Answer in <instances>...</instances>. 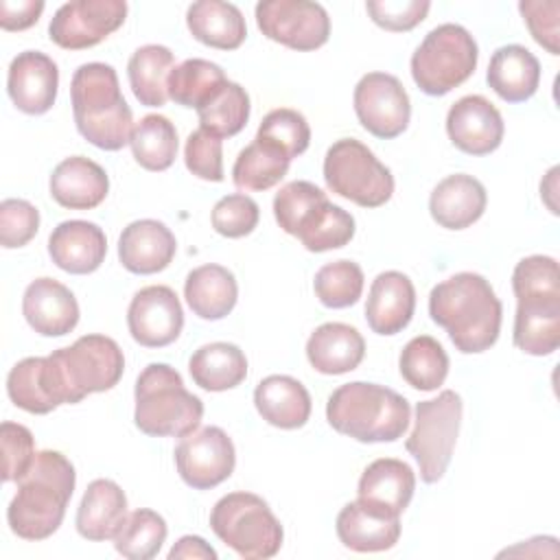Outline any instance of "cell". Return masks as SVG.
Here are the masks:
<instances>
[{
	"instance_id": "cell-1",
	"label": "cell",
	"mask_w": 560,
	"mask_h": 560,
	"mask_svg": "<svg viewBox=\"0 0 560 560\" xmlns=\"http://www.w3.org/2000/svg\"><path fill=\"white\" fill-rule=\"evenodd\" d=\"M429 315L459 352L477 354L497 343L503 306L481 273L462 271L431 289Z\"/></svg>"
},
{
	"instance_id": "cell-2",
	"label": "cell",
	"mask_w": 560,
	"mask_h": 560,
	"mask_svg": "<svg viewBox=\"0 0 560 560\" xmlns=\"http://www.w3.org/2000/svg\"><path fill=\"white\" fill-rule=\"evenodd\" d=\"M74 466L59 451H37L31 470L18 481V492L7 508L11 532L24 540L52 536L72 499Z\"/></svg>"
},
{
	"instance_id": "cell-3",
	"label": "cell",
	"mask_w": 560,
	"mask_h": 560,
	"mask_svg": "<svg viewBox=\"0 0 560 560\" xmlns=\"http://www.w3.org/2000/svg\"><path fill=\"white\" fill-rule=\"evenodd\" d=\"M77 131L96 149L120 151L131 140L133 116L118 74L109 63L92 61L74 70L70 83Z\"/></svg>"
},
{
	"instance_id": "cell-4",
	"label": "cell",
	"mask_w": 560,
	"mask_h": 560,
	"mask_svg": "<svg viewBox=\"0 0 560 560\" xmlns=\"http://www.w3.org/2000/svg\"><path fill=\"white\" fill-rule=\"evenodd\" d=\"M326 420L337 433L363 444L396 442L409 427L411 407L385 385L352 381L328 396Z\"/></svg>"
},
{
	"instance_id": "cell-5",
	"label": "cell",
	"mask_w": 560,
	"mask_h": 560,
	"mask_svg": "<svg viewBox=\"0 0 560 560\" xmlns=\"http://www.w3.org/2000/svg\"><path fill=\"white\" fill-rule=\"evenodd\" d=\"M136 427L151 438H184L199 429L203 402L184 387V381L168 363H149L133 389Z\"/></svg>"
},
{
	"instance_id": "cell-6",
	"label": "cell",
	"mask_w": 560,
	"mask_h": 560,
	"mask_svg": "<svg viewBox=\"0 0 560 560\" xmlns=\"http://www.w3.org/2000/svg\"><path fill=\"white\" fill-rule=\"evenodd\" d=\"M46 361L61 405H77L90 394L112 389L125 372L120 346L105 335H83L72 346L50 352Z\"/></svg>"
},
{
	"instance_id": "cell-7",
	"label": "cell",
	"mask_w": 560,
	"mask_h": 560,
	"mask_svg": "<svg viewBox=\"0 0 560 560\" xmlns=\"http://www.w3.org/2000/svg\"><path fill=\"white\" fill-rule=\"evenodd\" d=\"M212 532L247 560L273 558L284 540L276 514L254 492H230L221 497L210 512Z\"/></svg>"
},
{
	"instance_id": "cell-8",
	"label": "cell",
	"mask_w": 560,
	"mask_h": 560,
	"mask_svg": "<svg viewBox=\"0 0 560 560\" xmlns=\"http://www.w3.org/2000/svg\"><path fill=\"white\" fill-rule=\"evenodd\" d=\"M479 48L475 37L459 24H440L424 35L411 55L413 83L429 96H444L477 68Z\"/></svg>"
},
{
	"instance_id": "cell-9",
	"label": "cell",
	"mask_w": 560,
	"mask_h": 560,
	"mask_svg": "<svg viewBox=\"0 0 560 560\" xmlns=\"http://www.w3.org/2000/svg\"><path fill=\"white\" fill-rule=\"evenodd\" d=\"M462 411V396L453 389H444L435 398L416 405V420L405 448L418 462L424 483H435L444 477L457 442Z\"/></svg>"
},
{
	"instance_id": "cell-10",
	"label": "cell",
	"mask_w": 560,
	"mask_h": 560,
	"mask_svg": "<svg viewBox=\"0 0 560 560\" xmlns=\"http://www.w3.org/2000/svg\"><path fill=\"white\" fill-rule=\"evenodd\" d=\"M324 179L328 190L361 208H378L394 195L392 171L354 138H341L326 151Z\"/></svg>"
},
{
	"instance_id": "cell-11",
	"label": "cell",
	"mask_w": 560,
	"mask_h": 560,
	"mask_svg": "<svg viewBox=\"0 0 560 560\" xmlns=\"http://www.w3.org/2000/svg\"><path fill=\"white\" fill-rule=\"evenodd\" d=\"M260 33L291 50L322 48L330 37L326 9L308 0H262L256 4Z\"/></svg>"
},
{
	"instance_id": "cell-12",
	"label": "cell",
	"mask_w": 560,
	"mask_h": 560,
	"mask_svg": "<svg viewBox=\"0 0 560 560\" xmlns=\"http://www.w3.org/2000/svg\"><path fill=\"white\" fill-rule=\"evenodd\" d=\"M125 18V0H72L55 11L48 37L66 50L92 48L118 31Z\"/></svg>"
},
{
	"instance_id": "cell-13",
	"label": "cell",
	"mask_w": 560,
	"mask_h": 560,
	"mask_svg": "<svg viewBox=\"0 0 560 560\" xmlns=\"http://www.w3.org/2000/svg\"><path fill=\"white\" fill-rule=\"evenodd\" d=\"M354 114L365 131L381 140L400 136L411 118V101L402 83L387 72H368L354 88Z\"/></svg>"
},
{
	"instance_id": "cell-14",
	"label": "cell",
	"mask_w": 560,
	"mask_h": 560,
	"mask_svg": "<svg viewBox=\"0 0 560 560\" xmlns=\"http://www.w3.org/2000/svg\"><path fill=\"white\" fill-rule=\"evenodd\" d=\"M175 466L186 486L210 490L234 472L236 451L221 427H203L175 446Z\"/></svg>"
},
{
	"instance_id": "cell-15",
	"label": "cell",
	"mask_w": 560,
	"mask_h": 560,
	"mask_svg": "<svg viewBox=\"0 0 560 560\" xmlns=\"http://www.w3.org/2000/svg\"><path fill=\"white\" fill-rule=\"evenodd\" d=\"M127 328L133 341L144 348L173 343L184 328V311L177 293L166 284L142 287L129 302Z\"/></svg>"
},
{
	"instance_id": "cell-16",
	"label": "cell",
	"mask_w": 560,
	"mask_h": 560,
	"mask_svg": "<svg viewBox=\"0 0 560 560\" xmlns=\"http://www.w3.org/2000/svg\"><path fill=\"white\" fill-rule=\"evenodd\" d=\"M446 133L451 142L468 155H488L503 142L505 125L499 109L481 94H468L455 101L446 114Z\"/></svg>"
},
{
	"instance_id": "cell-17",
	"label": "cell",
	"mask_w": 560,
	"mask_h": 560,
	"mask_svg": "<svg viewBox=\"0 0 560 560\" xmlns=\"http://www.w3.org/2000/svg\"><path fill=\"white\" fill-rule=\"evenodd\" d=\"M57 88L59 70L48 55L39 50H24L9 63L7 92L13 105L24 114H46L57 101Z\"/></svg>"
},
{
	"instance_id": "cell-18",
	"label": "cell",
	"mask_w": 560,
	"mask_h": 560,
	"mask_svg": "<svg viewBox=\"0 0 560 560\" xmlns=\"http://www.w3.org/2000/svg\"><path fill=\"white\" fill-rule=\"evenodd\" d=\"M22 313L26 324L42 337H63L79 324L74 293L52 278H35L26 287Z\"/></svg>"
},
{
	"instance_id": "cell-19",
	"label": "cell",
	"mask_w": 560,
	"mask_h": 560,
	"mask_svg": "<svg viewBox=\"0 0 560 560\" xmlns=\"http://www.w3.org/2000/svg\"><path fill=\"white\" fill-rule=\"evenodd\" d=\"M177 252L175 234L155 219L131 221L118 238L120 265L138 276L164 271Z\"/></svg>"
},
{
	"instance_id": "cell-20",
	"label": "cell",
	"mask_w": 560,
	"mask_h": 560,
	"mask_svg": "<svg viewBox=\"0 0 560 560\" xmlns=\"http://www.w3.org/2000/svg\"><path fill=\"white\" fill-rule=\"evenodd\" d=\"M416 311V289L409 276L402 271L378 273L368 293L365 322L376 335H398L402 332Z\"/></svg>"
},
{
	"instance_id": "cell-21",
	"label": "cell",
	"mask_w": 560,
	"mask_h": 560,
	"mask_svg": "<svg viewBox=\"0 0 560 560\" xmlns=\"http://www.w3.org/2000/svg\"><path fill=\"white\" fill-rule=\"evenodd\" d=\"M48 254L61 271L85 276L103 265L107 238L105 232L92 221H61L48 236Z\"/></svg>"
},
{
	"instance_id": "cell-22",
	"label": "cell",
	"mask_w": 560,
	"mask_h": 560,
	"mask_svg": "<svg viewBox=\"0 0 560 560\" xmlns=\"http://www.w3.org/2000/svg\"><path fill=\"white\" fill-rule=\"evenodd\" d=\"M335 529L341 545L352 551H387L400 538V516L387 514L357 499L341 508Z\"/></svg>"
},
{
	"instance_id": "cell-23",
	"label": "cell",
	"mask_w": 560,
	"mask_h": 560,
	"mask_svg": "<svg viewBox=\"0 0 560 560\" xmlns=\"http://www.w3.org/2000/svg\"><path fill=\"white\" fill-rule=\"evenodd\" d=\"M50 197L68 210H92L109 192V177L101 164L83 155L61 160L50 175Z\"/></svg>"
},
{
	"instance_id": "cell-24",
	"label": "cell",
	"mask_w": 560,
	"mask_h": 560,
	"mask_svg": "<svg viewBox=\"0 0 560 560\" xmlns=\"http://www.w3.org/2000/svg\"><path fill=\"white\" fill-rule=\"evenodd\" d=\"M488 206L483 184L466 173H455L438 182L429 197V212L440 228L466 230L481 219Z\"/></svg>"
},
{
	"instance_id": "cell-25",
	"label": "cell",
	"mask_w": 560,
	"mask_h": 560,
	"mask_svg": "<svg viewBox=\"0 0 560 560\" xmlns=\"http://www.w3.org/2000/svg\"><path fill=\"white\" fill-rule=\"evenodd\" d=\"M514 346L532 357H547L560 346V295L516 298Z\"/></svg>"
},
{
	"instance_id": "cell-26",
	"label": "cell",
	"mask_w": 560,
	"mask_h": 560,
	"mask_svg": "<svg viewBox=\"0 0 560 560\" xmlns=\"http://www.w3.org/2000/svg\"><path fill=\"white\" fill-rule=\"evenodd\" d=\"M365 357L361 332L343 322H326L317 326L306 341V359L319 374L339 376L359 368Z\"/></svg>"
},
{
	"instance_id": "cell-27",
	"label": "cell",
	"mask_w": 560,
	"mask_h": 560,
	"mask_svg": "<svg viewBox=\"0 0 560 560\" xmlns=\"http://www.w3.org/2000/svg\"><path fill=\"white\" fill-rule=\"evenodd\" d=\"M416 490V475L411 466L396 457L374 459L361 475L357 499L378 508L387 514L400 516Z\"/></svg>"
},
{
	"instance_id": "cell-28",
	"label": "cell",
	"mask_w": 560,
	"mask_h": 560,
	"mask_svg": "<svg viewBox=\"0 0 560 560\" xmlns=\"http://www.w3.org/2000/svg\"><path fill=\"white\" fill-rule=\"evenodd\" d=\"M127 514V497L122 488L112 479H94L83 492L74 525L85 540H114Z\"/></svg>"
},
{
	"instance_id": "cell-29",
	"label": "cell",
	"mask_w": 560,
	"mask_h": 560,
	"mask_svg": "<svg viewBox=\"0 0 560 560\" xmlns=\"http://www.w3.org/2000/svg\"><path fill=\"white\" fill-rule=\"evenodd\" d=\"M256 411L265 422L278 429H300L311 418V394L293 376L271 374L254 389Z\"/></svg>"
},
{
	"instance_id": "cell-30",
	"label": "cell",
	"mask_w": 560,
	"mask_h": 560,
	"mask_svg": "<svg viewBox=\"0 0 560 560\" xmlns=\"http://www.w3.org/2000/svg\"><path fill=\"white\" fill-rule=\"evenodd\" d=\"M486 81L501 101L525 103L540 85V63L525 46L508 44L492 52Z\"/></svg>"
},
{
	"instance_id": "cell-31",
	"label": "cell",
	"mask_w": 560,
	"mask_h": 560,
	"mask_svg": "<svg viewBox=\"0 0 560 560\" xmlns=\"http://www.w3.org/2000/svg\"><path fill=\"white\" fill-rule=\"evenodd\" d=\"M184 298L197 317L217 322L230 315L236 306L238 284L228 267L208 262L186 276Z\"/></svg>"
},
{
	"instance_id": "cell-32",
	"label": "cell",
	"mask_w": 560,
	"mask_h": 560,
	"mask_svg": "<svg viewBox=\"0 0 560 560\" xmlns=\"http://www.w3.org/2000/svg\"><path fill=\"white\" fill-rule=\"evenodd\" d=\"M186 26L197 42L219 50H236L247 37L241 9L221 0L192 2L186 11Z\"/></svg>"
},
{
	"instance_id": "cell-33",
	"label": "cell",
	"mask_w": 560,
	"mask_h": 560,
	"mask_svg": "<svg viewBox=\"0 0 560 560\" xmlns=\"http://www.w3.org/2000/svg\"><path fill=\"white\" fill-rule=\"evenodd\" d=\"M188 372L206 392H225L241 385L247 376L245 352L228 341H212L192 352Z\"/></svg>"
},
{
	"instance_id": "cell-34",
	"label": "cell",
	"mask_w": 560,
	"mask_h": 560,
	"mask_svg": "<svg viewBox=\"0 0 560 560\" xmlns=\"http://www.w3.org/2000/svg\"><path fill=\"white\" fill-rule=\"evenodd\" d=\"M175 57L166 46H140L127 63V79L136 101L144 107H162L168 101V77Z\"/></svg>"
},
{
	"instance_id": "cell-35",
	"label": "cell",
	"mask_w": 560,
	"mask_h": 560,
	"mask_svg": "<svg viewBox=\"0 0 560 560\" xmlns=\"http://www.w3.org/2000/svg\"><path fill=\"white\" fill-rule=\"evenodd\" d=\"M291 158L276 144L254 138L234 160L232 182L245 192L269 190L289 173Z\"/></svg>"
},
{
	"instance_id": "cell-36",
	"label": "cell",
	"mask_w": 560,
	"mask_h": 560,
	"mask_svg": "<svg viewBox=\"0 0 560 560\" xmlns=\"http://www.w3.org/2000/svg\"><path fill=\"white\" fill-rule=\"evenodd\" d=\"M7 394L15 407L35 416L50 413L61 405L50 381L46 357L18 361L7 376Z\"/></svg>"
},
{
	"instance_id": "cell-37",
	"label": "cell",
	"mask_w": 560,
	"mask_h": 560,
	"mask_svg": "<svg viewBox=\"0 0 560 560\" xmlns=\"http://www.w3.org/2000/svg\"><path fill=\"white\" fill-rule=\"evenodd\" d=\"M354 230V217L341 206L330 203L326 197L306 212L295 230V236L308 252L322 254L348 245Z\"/></svg>"
},
{
	"instance_id": "cell-38",
	"label": "cell",
	"mask_w": 560,
	"mask_h": 560,
	"mask_svg": "<svg viewBox=\"0 0 560 560\" xmlns=\"http://www.w3.org/2000/svg\"><path fill=\"white\" fill-rule=\"evenodd\" d=\"M129 147L142 168L153 173L166 171L177 158V129L166 116L147 114L133 125Z\"/></svg>"
},
{
	"instance_id": "cell-39",
	"label": "cell",
	"mask_w": 560,
	"mask_h": 560,
	"mask_svg": "<svg viewBox=\"0 0 560 560\" xmlns=\"http://www.w3.org/2000/svg\"><path fill=\"white\" fill-rule=\"evenodd\" d=\"M400 376L420 392H433L444 385L448 374V354L431 335H418L407 341L398 359Z\"/></svg>"
},
{
	"instance_id": "cell-40",
	"label": "cell",
	"mask_w": 560,
	"mask_h": 560,
	"mask_svg": "<svg viewBox=\"0 0 560 560\" xmlns=\"http://www.w3.org/2000/svg\"><path fill=\"white\" fill-rule=\"evenodd\" d=\"M225 81L221 66L208 59H186L171 70L168 98L182 107L199 109Z\"/></svg>"
},
{
	"instance_id": "cell-41",
	"label": "cell",
	"mask_w": 560,
	"mask_h": 560,
	"mask_svg": "<svg viewBox=\"0 0 560 560\" xmlns=\"http://www.w3.org/2000/svg\"><path fill=\"white\" fill-rule=\"evenodd\" d=\"M166 534V521L158 512L149 508H138L127 514L125 523L114 536V547L122 558L151 560L162 549Z\"/></svg>"
},
{
	"instance_id": "cell-42",
	"label": "cell",
	"mask_w": 560,
	"mask_h": 560,
	"mask_svg": "<svg viewBox=\"0 0 560 560\" xmlns=\"http://www.w3.org/2000/svg\"><path fill=\"white\" fill-rule=\"evenodd\" d=\"M249 94L234 81H225L206 105L197 109L201 129L219 136L230 138L236 136L249 120Z\"/></svg>"
},
{
	"instance_id": "cell-43",
	"label": "cell",
	"mask_w": 560,
	"mask_h": 560,
	"mask_svg": "<svg viewBox=\"0 0 560 560\" xmlns=\"http://www.w3.org/2000/svg\"><path fill=\"white\" fill-rule=\"evenodd\" d=\"M363 269L354 260H332L317 269L313 291L328 308H348L359 302L363 293Z\"/></svg>"
},
{
	"instance_id": "cell-44",
	"label": "cell",
	"mask_w": 560,
	"mask_h": 560,
	"mask_svg": "<svg viewBox=\"0 0 560 560\" xmlns=\"http://www.w3.org/2000/svg\"><path fill=\"white\" fill-rule=\"evenodd\" d=\"M256 138L280 147L293 160L308 149L311 127L298 109L278 107V109H271L262 118V122L256 131Z\"/></svg>"
},
{
	"instance_id": "cell-45",
	"label": "cell",
	"mask_w": 560,
	"mask_h": 560,
	"mask_svg": "<svg viewBox=\"0 0 560 560\" xmlns=\"http://www.w3.org/2000/svg\"><path fill=\"white\" fill-rule=\"evenodd\" d=\"M326 199V192L306 179H295L284 184L276 197H273V217L276 223L291 236H295V230L300 221L306 217V212Z\"/></svg>"
},
{
	"instance_id": "cell-46",
	"label": "cell",
	"mask_w": 560,
	"mask_h": 560,
	"mask_svg": "<svg viewBox=\"0 0 560 560\" xmlns=\"http://www.w3.org/2000/svg\"><path fill=\"white\" fill-rule=\"evenodd\" d=\"M258 219H260L258 203L243 192L221 197L214 203L210 214L214 232L225 238H243L252 234L254 228L258 225Z\"/></svg>"
},
{
	"instance_id": "cell-47",
	"label": "cell",
	"mask_w": 560,
	"mask_h": 560,
	"mask_svg": "<svg viewBox=\"0 0 560 560\" xmlns=\"http://www.w3.org/2000/svg\"><path fill=\"white\" fill-rule=\"evenodd\" d=\"M512 289L516 298L560 295V273L556 258L534 254L518 260L512 271Z\"/></svg>"
},
{
	"instance_id": "cell-48",
	"label": "cell",
	"mask_w": 560,
	"mask_h": 560,
	"mask_svg": "<svg viewBox=\"0 0 560 560\" xmlns=\"http://www.w3.org/2000/svg\"><path fill=\"white\" fill-rule=\"evenodd\" d=\"M2 444V481H20L35 462V440L33 433L18 422H2L0 427Z\"/></svg>"
},
{
	"instance_id": "cell-49",
	"label": "cell",
	"mask_w": 560,
	"mask_h": 560,
	"mask_svg": "<svg viewBox=\"0 0 560 560\" xmlns=\"http://www.w3.org/2000/svg\"><path fill=\"white\" fill-rule=\"evenodd\" d=\"M184 162L195 177L223 182V138L199 127L186 138Z\"/></svg>"
},
{
	"instance_id": "cell-50",
	"label": "cell",
	"mask_w": 560,
	"mask_h": 560,
	"mask_svg": "<svg viewBox=\"0 0 560 560\" xmlns=\"http://www.w3.org/2000/svg\"><path fill=\"white\" fill-rule=\"evenodd\" d=\"M39 230V210L26 199H4L0 203V245L24 247Z\"/></svg>"
},
{
	"instance_id": "cell-51",
	"label": "cell",
	"mask_w": 560,
	"mask_h": 560,
	"mask_svg": "<svg viewBox=\"0 0 560 560\" xmlns=\"http://www.w3.org/2000/svg\"><path fill=\"white\" fill-rule=\"evenodd\" d=\"M427 0H368L365 11L372 22L392 33H405L416 28L429 13Z\"/></svg>"
},
{
	"instance_id": "cell-52",
	"label": "cell",
	"mask_w": 560,
	"mask_h": 560,
	"mask_svg": "<svg viewBox=\"0 0 560 560\" xmlns=\"http://www.w3.org/2000/svg\"><path fill=\"white\" fill-rule=\"evenodd\" d=\"M518 11L538 46L551 55H560V2L558 0H523Z\"/></svg>"
},
{
	"instance_id": "cell-53",
	"label": "cell",
	"mask_w": 560,
	"mask_h": 560,
	"mask_svg": "<svg viewBox=\"0 0 560 560\" xmlns=\"http://www.w3.org/2000/svg\"><path fill=\"white\" fill-rule=\"evenodd\" d=\"M44 11L42 0H2L0 2V26L4 31L31 28Z\"/></svg>"
},
{
	"instance_id": "cell-54",
	"label": "cell",
	"mask_w": 560,
	"mask_h": 560,
	"mask_svg": "<svg viewBox=\"0 0 560 560\" xmlns=\"http://www.w3.org/2000/svg\"><path fill=\"white\" fill-rule=\"evenodd\" d=\"M217 560V551L201 536H182L168 551V560Z\"/></svg>"
}]
</instances>
